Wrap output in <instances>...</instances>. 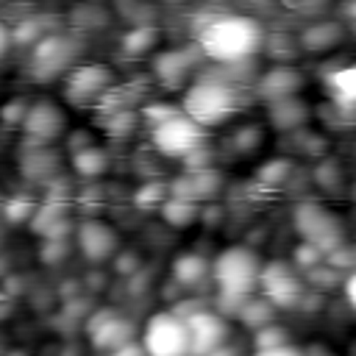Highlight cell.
<instances>
[{"label":"cell","instance_id":"cell-6","mask_svg":"<svg viewBox=\"0 0 356 356\" xmlns=\"http://www.w3.org/2000/svg\"><path fill=\"white\" fill-rule=\"evenodd\" d=\"M153 147L164 156H189L192 150L200 147L203 142V128L189 120L184 111H178L175 117H170L161 125H153Z\"/></svg>","mask_w":356,"mask_h":356},{"label":"cell","instance_id":"cell-9","mask_svg":"<svg viewBox=\"0 0 356 356\" xmlns=\"http://www.w3.org/2000/svg\"><path fill=\"white\" fill-rule=\"evenodd\" d=\"M75 53H78V47H75L72 39H67V36H42L33 44L31 70L39 81H50V78L70 70Z\"/></svg>","mask_w":356,"mask_h":356},{"label":"cell","instance_id":"cell-29","mask_svg":"<svg viewBox=\"0 0 356 356\" xmlns=\"http://www.w3.org/2000/svg\"><path fill=\"white\" fill-rule=\"evenodd\" d=\"M111 356H147V353H145V348L139 342H125L117 350H111Z\"/></svg>","mask_w":356,"mask_h":356},{"label":"cell","instance_id":"cell-28","mask_svg":"<svg viewBox=\"0 0 356 356\" xmlns=\"http://www.w3.org/2000/svg\"><path fill=\"white\" fill-rule=\"evenodd\" d=\"M25 111H28V108H25V103H22V100H14V103H8V106L3 108V120H6V122H11V125H14V122H19V125H22Z\"/></svg>","mask_w":356,"mask_h":356},{"label":"cell","instance_id":"cell-11","mask_svg":"<svg viewBox=\"0 0 356 356\" xmlns=\"http://www.w3.org/2000/svg\"><path fill=\"white\" fill-rule=\"evenodd\" d=\"M259 284L264 286V295L273 306H292L298 303V298L303 295L300 281L292 275V270L284 261H273V264H261V275Z\"/></svg>","mask_w":356,"mask_h":356},{"label":"cell","instance_id":"cell-4","mask_svg":"<svg viewBox=\"0 0 356 356\" xmlns=\"http://www.w3.org/2000/svg\"><path fill=\"white\" fill-rule=\"evenodd\" d=\"M147 356H189V337L184 317L178 312H156L142 331V342Z\"/></svg>","mask_w":356,"mask_h":356},{"label":"cell","instance_id":"cell-30","mask_svg":"<svg viewBox=\"0 0 356 356\" xmlns=\"http://www.w3.org/2000/svg\"><path fill=\"white\" fill-rule=\"evenodd\" d=\"M8 42H11V36H8V31H6V25L0 22V56L8 50Z\"/></svg>","mask_w":356,"mask_h":356},{"label":"cell","instance_id":"cell-8","mask_svg":"<svg viewBox=\"0 0 356 356\" xmlns=\"http://www.w3.org/2000/svg\"><path fill=\"white\" fill-rule=\"evenodd\" d=\"M295 222H298V231L303 234V239L309 245H314L323 256H325V250H334L339 245V239H342L337 217H331L317 203H300L298 211H295Z\"/></svg>","mask_w":356,"mask_h":356},{"label":"cell","instance_id":"cell-15","mask_svg":"<svg viewBox=\"0 0 356 356\" xmlns=\"http://www.w3.org/2000/svg\"><path fill=\"white\" fill-rule=\"evenodd\" d=\"M300 86V75L295 72V70H289V67H275V70H270L264 78H261V83H259V89H261V95L267 97V100H284V97H292V92Z\"/></svg>","mask_w":356,"mask_h":356},{"label":"cell","instance_id":"cell-13","mask_svg":"<svg viewBox=\"0 0 356 356\" xmlns=\"http://www.w3.org/2000/svg\"><path fill=\"white\" fill-rule=\"evenodd\" d=\"M78 248L89 261H106L117 248V234L100 220H86L78 228Z\"/></svg>","mask_w":356,"mask_h":356},{"label":"cell","instance_id":"cell-18","mask_svg":"<svg viewBox=\"0 0 356 356\" xmlns=\"http://www.w3.org/2000/svg\"><path fill=\"white\" fill-rule=\"evenodd\" d=\"M197 203L192 200V197H181V195H172V197H167L164 203H161V214H164V220L170 222V225H189L195 217H197Z\"/></svg>","mask_w":356,"mask_h":356},{"label":"cell","instance_id":"cell-27","mask_svg":"<svg viewBox=\"0 0 356 356\" xmlns=\"http://www.w3.org/2000/svg\"><path fill=\"white\" fill-rule=\"evenodd\" d=\"M253 356H306L300 348L284 342V345H275V348H264V350H256Z\"/></svg>","mask_w":356,"mask_h":356},{"label":"cell","instance_id":"cell-19","mask_svg":"<svg viewBox=\"0 0 356 356\" xmlns=\"http://www.w3.org/2000/svg\"><path fill=\"white\" fill-rule=\"evenodd\" d=\"M239 317L245 325L250 328H261L267 323H273V303L270 300H245L239 309Z\"/></svg>","mask_w":356,"mask_h":356},{"label":"cell","instance_id":"cell-17","mask_svg":"<svg viewBox=\"0 0 356 356\" xmlns=\"http://www.w3.org/2000/svg\"><path fill=\"white\" fill-rule=\"evenodd\" d=\"M72 167H75V172L83 175V178H97V175L106 172L108 159H106V153H103L100 147H89V145H86V147H81V150L72 153Z\"/></svg>","mask_w":356,"mask_h":356},{"label":"cell","instance_id":"cell-22","mask_svg":"<svg viewBox=\"0 0 356 356\" xmlns=\"http://www.w3.org/2000/svg\"><path fill=\"white\" fill-rule=\"evenodd\" d=\"M337 39H339V33H337V28H334V25H314V28H312V31H306V36H303L306 47H314V50L331 47Z\"/></svg>","mask_w":356,"mask_h":356},{"label":"cell","instance_id":"cell-5","mask_svg":"<svg viewBox=\"0 0 356 356\" xmlns=\"http://www.w3.org/2000/svg\"><path fill=\"white\" fill-rule=\"evenodd\" d=\"M184 317L186 325V337H189V356H211L214 350H220L228 339V325L222 320L220 312H206V309H195L189 314H178Z\"/></svg>","mask_w":356,"mask_h":356},{"label":"cell","instance_id":"cell-20","mask_svg":"<svg viewBox=\"0 0 356 356\" xmlns=\"http://www.w3.org/2000/svg\"><path fill=\"white\" fill-rule=\"evenodd\" d=\"M125 53H134V56H139V53H145L150 44H156V31L150 28V25H139V28H134L128 36H125Z\"/></svg>","mask_w":356,"mask_h":356},{"label":"cell","instance_id":"cell-1","mask_svg":"<svg viewBox=\"0 0 356 356\" xmlns=\"http://www.w3.org/2000/svg\"><path fill=\"white\" fill-rule=\"evenodd\" d=\"M200 50L222 64H236L250 58L261 47V28L242 14H220L200 25L197 31Z\"/></svg>","mask_w":356,"mask_h":356},{"label":"cell","instance_id":"cell-21","mask_svg":"<svg viewBox=\"0 0 356 356\" xmlns=\"http://www.w3.org/2000/svg\"><path fill=\"white\" fill-rule=\"evenodd\" d=\"M284 342H289V339H286V331H284L281 325H273V323H267V325L256 328V337H253V345H256V350H264V348H275V345H284Z\"/></svg>","mask_w":356,"mask_h":356},{"label":"cell","instance_id":"cell-24","mask_svg":"<svg viewBox=\"0 0 356 356\" xmlns=\"http://www.w3.org/2000/svg\"><path fill=\"white\" fill-rule=\"evenodd\" d=\"M286 175H289V164H286L284 159H275V161H270L267 167L259 170V178H261L264 184H281Z\"/></svg>","mask_w":356,"mask_h":356},{"label":"cell","instance_id":"cell-23","mask_svg":"<svg viewBox=\"0 0 356 356\" xmlns=\"http://www.w3.org/2000/svg\"><path fill=\"white\" fill-rule=\"evenodd\" d=\"M167 200V189L161 186V184H147V186H142L139 192H136V203L142 206V209H156V206H161Z\"/></svg>","mask_w":356,"mask_h":356},{"label":"cell","instance_id":"cell-16","mask_svg":"<svg viewBox=\"0 0 356 356\" xmlns=\"http://www.w3.org/2000/svg\"><path fill=\"white\" fill-rule=\"evenodd\" d=\"M172 275L178 284L184 286H197L206 275H209V261L197 253H184L172 261Z\"/></svg>","mask_w":356,"mask_h":356},{"label":"cell","instance_id":"cell-10","mask_svg":"<svg viewBox=\"0 0 356 356\" xmlns=\"http://www.w3.org/2000/svg\"><path fill=\"white\" fill-rule=\"evenodd\" d=\"M89 339H92V345H95L97 350L111 353V350H117L120 345L134 342V325H131L122 314H117V312H111V309H103V312H97V314L89 320Z\"/></svg>","mask_w":356,"mask_h":356},{"label":"cell","instance_id":"cell-7","mask_svg":"<svg viewBox=\"0 0 356 356\" xmlns=\"http://www.w3.org/2000/svg\"><path fill=\"white\" fill-rule=\"evenodd\" d=\"M111 72L103 64H81L67 70L64 81V95L72 106H89L103 100L111 92Z\"/></svg>","mask_w":356,"mask_h":356},{"label":"cell","instance_id":"cell-3","mask_svg":"<svg viewBox=\"0 0 356 356\" xmlns=\"http://www.w3.org/2000/svg\"><path fill=\"white\" fill-rule=\"evenodd\" d=\"M189 120H195L200 128L206 125H220L236 111V92L231 83L222 81H197L195 86L186 89L184 95V108Z\"/></svg>","mask_w":356,"mask_h":356},{"label":"cell","instance_id":"cell-14","mask_svg":"<svg viewBox=\"0 0 356 356\" xmlns=\"http://www.w3.org/2000/svg\"><path fill=\"white\" fill-rule=\"evenodd\" d=\"M192 70V58L184 50H164L156 56L153 61V72L164 86H175L181 83Z\"/></svg>","mask_w":356,"mask_h":356},{"label":"cell","instance_id":"cell-25","mask_svg":"<svg viewBox=\"0 0 356 356\" xmlns=\"http://www.w3.org/2000/svg\"><path fill=\"white\" fill-rule=\"evenodd\" d=\"M320 261H323V253H320L314 245H309V242H303V245L295 250V264H298V267H312V270H314Z\"/></svg>","mask_w":356,"mask_h":356},{"label":"cell","instance_id":"cell-12","mask_svg":"<svg viewBox=\"0 0 356 356\" xmlns=\"http://www.w3.org/2000/svg\"><path fill=\"white\" fill-rule=\"evenodd\" d=\"M67 120H64V111L53 103H36L25 111V120H22V128L28 134L31 142L36 145H44L50 139H56L61 131H64Z\"/></svg>","mask_w":356,"mask_h":356},{"label":"cell","instance_id":"cell-2","mask_svg":"<svg viewBox=\"0 0 356 356\" xmlns=\"http://www.w3.org/2000/svg\"><path fill=\"white\" fill-rule=\"evenodd\" d=\"M209 275H211L214 284L220 286V295L248 298V295L259 286L261 261H259V256H256L250 248L234 245V248L222 250V253L209 264Z\"/></svg>","mask_w":356,"mask_h":356},{"label":"cell","instance_id":"cell-26","mask_svg":"<svg viewBox=\"0 0 356 356\" xmlns=\"http://www.w3.org/2000/svg\"><path fill=\"white\" fill-rule=\"evenodd\" d=\"M175 114H178V108H175V106H167V103L147 106V111H145V117H147L153 125H161V122H167V120L175 117Z\"/></svg>","mask_w":356,"mask_h":356}]
</instances>
